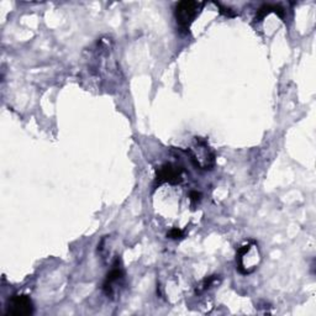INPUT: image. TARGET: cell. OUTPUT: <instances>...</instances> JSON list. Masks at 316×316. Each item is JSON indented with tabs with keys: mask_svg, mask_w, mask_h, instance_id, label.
Instances as JSON below:
<instances>
[{
	"mask_svg": "<svg viewBox=\"0 0 316 316\" xmlns=\"http://www.w3.org/2000/svg\"><path fill=\"white\" fill-rule=\"evenodd\" d=\"M203 7H204L203 3L190 2V0L178 3L176 7L174 15H176L177 24L179 25V28H181L182 30H189L190 25H192L193 21L195 20V18L199 15Z\"/></svg>",
	"mask_w": 316,
	"mask_h": 316,
	"instance_id": "cell-1",
	"label": "cell"
},
{
	"mask_svg": "<svg viewBox=\"0 0 316 316\" xmlns=\"http://www.w3.org/2000/svg\"><path fill=\"white\" fill-rule=\"evenodd\" d=\"M34 312V304L28 295H14L7 306V315L28 316Z\"/></svg>",
	"mask_w": 316,
	"mask_h": 316,
	"instance_id": "cell-2",
	"label": "cell"
},
{
	"mask_svg": "<svg viewBox=\"0 0 316 316\" xmlns=\"http://www.w3.org/2000/svg\"><path fill=\"white\" fill-rule=\"evenodd\" d=\"M182 174H183V168L172 163H166L157 171V181L160 183L168 182L171 184H178L183 179Z\"/></svg>",
	"mask_w": 316,
	"mask_h": 316,
	"instance_id": "cell-3",
	"label": "cell"
},
{
	"mask_svg": "<svg viewBox=\"0 0 316 316\" xmlns=\"http://www.w3.org/2000/svg\"><path fill=\"white\" fill-rule=\"evenodd\" d=\"M124 278V270H122L121 267H119L117 264H115L114 268H112L110 272L108 273V275H106V279L105 282H104V291H105L106 294H111L112 293V288H114V284H116L117 282H120V280Z\"/></svg>",
	"mask_w": 316,
	"mask_h": 316,
	"instance_id": "cell-4",
	"label": "cell"
},
{
	"mask_svg": "<svg viewBox=\"0 0 316 316\" xmlns=\"http://www.w3.org/2000/svg\"><path fill=\"white\" fill-rule=\"evenodd\" d=\"M270 13H275V14H278L280 16V18H284V9H283L280 5H270V4H266L263 5V7L259 8L258 10H257V14H256V19L254 20L256 21H261L262 19L266 18L267 15L270 14Z\"/></svg>",
	"mask_w": 316,
	"mask_h": 316,
	"instance_id": "cell-5",
	"label": "cell"
},
{
	"mask_svg": "<svg viewBox=\"0 0 316 316\" xmlns=\"http://www.w3.org/2000/svg\"><path fill=\"white\" fill-rule=\"evenodd\" d=\"M183 231L179 229H172L170 232H168L167 236L170 238H174V240H177V238H182L183 237Z\"/></svg>",
	"mask_w": 316,
	"mask_h": 316,
	"instance_id": "cell-6",
	"label": "cell"
},
{
	"mask_svg": "<svg viewBox=\"0 0 316 316\" xmlns=\"http://www.w3.org/2000/svg\"><path fill=\"white\" fill-rule=\"evenodd\" d=\"M189 198L190 202H192L193 204H197V203H199L200 199H202V194H200L199 192H197V190H193V192H190Z\"/></svg>",
	"mask_w": 316,
	"mask_h": 316,
	"instance_id": "cell-7",
	"label": "cell"
},
{
	"mask_svg": "<svg viewBox=\"0 0 316 316\" xmlns=\"http://www.w3.org/2000/svg\"><path fill=\"white\" fill-rule=\"evenodd\" d=\"M216 5H218L219 8H220V13L221 14H224V15H226V16H229V18H234V16H236V13H234L232 12L231 9H229V8H224V7H221L220 4H218V3H216Z\"/></svg>",
	"mask_w": 316,
	"mask_h": 316,
	"instance_id": "cell-8",
	"label": "cell"
}]
</instances>
